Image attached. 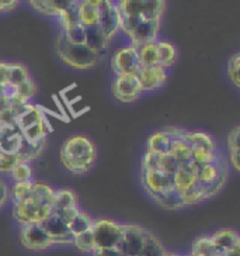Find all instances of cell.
Returning a JSON list of instances; mask_svg holds the SVG:
<instances>
[{
  "mask_svg": "<svg viewBox=\"0 0 240 256\" xmlns=\"http://www.w3.org/2000/svg\"><path fill=\"white\" fill-rule=\"evenodd\" d=\"M96 146L87 136H73L62 145L60 162L69 172L76 176L87 174L96 164Z\"/></svg>",
  "mask_w": 240,
  "mask_h": 256,
  "instance_id": "obj_1",
  "label": "cell"
},
{
  "mask_svg": "<svg viewBox=\"0 0 240 256\" xmlns=\"http://www.w3.org/2000/svg\"><path fill=\"white\" fill-rule=\"evenodd\" d=\"M118 22H120V30L131 40V46H134V44L156 41L162 20L146 18L139 14L122 13L118 10Z\"/></svg>",
  "mask_w": 240,
  "mask_h": 256,
  "instance_id": "obj_2",
  "label": "cell"
},
{
  "mask_svg": "<svg viewBox=\"0 0 240 256\" xmlns=\"http://www.w3.org/2000/svg\"><path fill=\"white\" fill-rule=\"evenodd\" d=\"M56 52L63 64L80 70L94 68L100 60V54L93 51L86 44H72L60 34L56 40Z\"/></svg>",
  "mask_w": 240,
  "mask_h": 256,
  "instance_id": "obj_3",
  "label": "cell"
},
{
  "mask_svg": "<svg viewBox=\"0 0 240 256\" xmlns=\"http://www.w3.org/2000/svg\"><path fill=\"white\" fill-rule=\"evenodd\" d=\"M91 230L96 249L115 248L120 245L124 236V224L113 220H96Z\"/></svg>",
  "mask_w": 240,
  "mask_h": 256,
  "instance_id": "obj_4",
  "label": "cell"
},
{
  "mask_svg": "<svg viewBox=\"0 0 240 256\" xmlns=\"http://www.w3.org/2000/svg\"><path fill=\"white\" fill-rule=\"evenodd\" d=\"M165 0H122L117 3V8L122 13L139 14L146 18L162 20L166 10Z\"/></svg>",
  "mask_w": 240,
  "mask_h": 256,
  "instance_id": "obj_5",
  "label": "cell"
},
{
  "mask_svg": "<svg viewBox=\"0 0 240 256\" xmlns=\"http://www.w3.org/2000/svg\"><path fill=\"white\" fill-rule=\"evenodd\" d=\"M114 98L121 103H132L142 96V84L136 74L118 75L111 86Z\"/></svg>",
  "mask_w": 240,
  "mask_h": 256,
  "instance_id": "obj_6",
  "label": "cell"
},
{
  "mask_svg": "<svg viewBox=\"0 0 240 256\" xmlns=\"http://www.w3.org/2000/svg\"><path fill=\"white\" fill-rule=\"evenodd\" d=\"M51 212L52 210L38 206L31 198H25L21 203L13 204V217L20 226L41 224Z\"/></svg>",
  "mask_w": 240,
  "mask_h": 256,
  "instance_id": "obj_7",
  "label": "cell"
},
{
  "mask_svg": "<svg viewBox=\"0 0 240 256\" xmlns=\"http://www.w3.org/2000/svg\"><path fill=\"white\" fill-rule=\"evenodd\" d=\"M142 68L138 51L132 46H127L120 48L111 58V69L118 75H128V74H138V70Z\"/></svg>",
  "mask_w": 240,
  "mask_h": 256,
  "instance_id": "obj_8",
  "label": "cell"
},
{
  "mask_svg": "<svg viewBox=\"0 0 240 256\" xmlns=\"http://www.w3.org/2000/svg\"><path fill=\"white\" fill-rule=\"evenodd\" d=\"M149 230L136 224H124V236L118 245L125 256H138L142 250Z\"/></svg>",
  "mask_w": 240,
  "mask_h": 256,
  "instance_id": "obj_9",
  "label": "cell"
},
{
  "mask_svg": "<svg viewBox=\"0 0 240 256\" xmlns=\"http://www.w3.org/2000/svg\"><path fill=\"white\" fill-rule=\"evenodd\" d=\"M18 236H20L21 245L30 250H45L55 245L39 224L20 226Z\"/></svg>",
  "mask_w": 240,
  "mask_h": 256,
  "instance_id": "obj_10",
  "label": "cell"
},
{
  "mask_svg": "<svg viewBox=\"0 0 240 256\" xmlns=\"http://www.w3.org/2000/svg\"><path fill=\"white\" fill-rule=\"evenodd\" d=\"M98 27L104 34L105 40L108 42L113 41L115 34L120 31V22H118V8L117 3L110 0L100 2V23Z\"/></svg>",
  "mask_w": 240,
  "mask_h": 256,
  "instance_id": "obj_11",
  "label": "cell"
},
{
  "mask_svg": "<svg viewBox=\"0 0 240 256\" xmlns=\"http://www.w3.org/2000/svg\"><path fill=\"white\" fill-rule=\"evenodd\" d=\"M136 76L139 78L143 92H155L162 89L167 83V69L162 66H142L138 70Z\"/></svg>",
  "mask_w": 240,
  "mask_h": 256,
  "instance_id": "obj_12",
  "label": "cell"
},
{
  "mask_svg": "<svg viewBox=\"0 0 240 256\" xmlns=\"http://www.w3.org/2000/svg\"><path fill=\"white\" fill-rule=\"evenodd\" d=\"M79 23L84 28L97 27L100 23V2H79Z\"/></svg>",
  "mask_w": 240,
  "mask_h": 256,
  "instance_id": "obj_13",
  "label": "cell"
},
{
  "mask_svg": "<svg viewBox=\"0 0 240 256\" xmlns=\"http://www.w3.org/2000/svg\"><path fill=\"white\" fill-rule=\"evenodd\" d=\"M73 2H48V0H34L30 2L31 8L39 14H44L46 17H55L59 20L63 13L72 6Z\"/></svg>",
  "mask_w": 240,
  "mask_h": 256,
  "instance_id": "obj_14",
  "label": "cell"
},
{
  "mask_svg": "<svg viewBox=\"0 0 240 256\" xmlns=\"http://www.w3.org/2000/svg\"><path fill=\"white\" fill-rule=\"evenodd\" d=\"M28 198H31L34 203H37L41 207L53 210V207H55V188L48 186L45 183L34 182L32 192H31Z\"/></svg>",
  "mask_w": 240,
  "mask_h": 256,
  "instance_id": "obj_15",
  "label": "cell"
},
{
  "mask_svg": "<svg viewBox=\"0 0 240 256\" xmlns=\"http://www.w3.org/2000/svg\"><path fill=\"white\" fill-rule=\"evenodd\" d=\"M211 240L214 242V245L224 254L231 249L238 248L240 245L239 234L235 230H229V228H222V230L217 231L211 236Z\"/></svg>",
  "mask_w": 240,
  "mask_h": 256,
  "instance_id": "obj_16",
  "label": "cell"
},
{
  "mask_svg": "<svg viewBox=\"0 0 240 256\" xmlns=\"http://www.w3.org/2000/svg\"><path fill=\"white\" fill-rule=\"evenodd\" d=\"M132 46L138 51L142 66H156L158 65V40L143 42V44H134Z\"/></svg>",
  "mask_w": 240,
  "mask_h": 256,
  "instance_id": "obj_17",
  "label": "cell"
},
{
  "mask_svg": "<svg viewBox=\"0 0 240 256\" xmlns=\"http://www.w3.org/2000/svg\"><path fill=\"white\" fill-rule=\"evenodd\" d=\"M177 60V48L174 44L165 41V40H158V65L162 68L169 69Z\"/></svg>",
  "mask_w": 240,
  "mask_h": 256,
  "instance_id": "obj_18",
  "label": "cell"
},
{
  "mask_svg": "<svg viewBox=\"0 0 240 256\" xmlns=\"http://www.w3.org/2000/svg\"><path fill=\"white\" fill-rule=\"evenodd\" d=\"M86 46L91 48L93 51H96L101 55L103 51H105L110 42L105 40L104 34L101 32L100 27H90V28H86Z\"/></svg>",
  "mask_w": 240,
  "mask_h": 256,
  "instance_id": "obj_19",
  "label": "cell"
},
{
  "mask_svg": "<svg viewBox=\"0 0 240 256\" xmlns=\"http://www.w3.org/2000/svg\"><path fill=\"white\" fill-rule=\"evenodd\" d=\"M229 160L236 172H239V126L233 128L228 136Z\"/></svg>",
  "mask_w": 240,
  "mask_h": 256,
  "instance_id": "obj_20",
  "label": "cell"
},
{
  "mask_svg": "<svg viewBox=\"0 0 240 256\" xmlns=\"http://www.w3.org/2000/svg\"><path fill=\"white\" fill-rule=\"evenodd\" d=\"M60 36L72 44H84L86 42V28L80 23L63 27L60 30Z\"/></svg>",
  "mask_w": 240,
  "mask_h": 256,
  "instance_id": "obj_21",
  "label": "cell"
},
{
  "mask_svg": "<svg viewBox=\"0 0 240 256\" xmlns=\"http://www.w3.org/2000/svg\"><path fill=\"white\" fill-rule=\"evenodd\" d=\"M34 180L27 182H15L13 188H10V197L14 203H21L25 198H28L32 192Z\"/></svg>",
  "mask_w": 240,
  "mask_h": 256,
  "instance_id": "obj_22",
  "label": "cell"
},
{
  "mask_svg": "<svg viewBox=\"0 0 240 256\" xmlns=\"http://www.w3.org/2000/svg\"><path fill=\"white\" fill-rule=\"evenodd\" d=\"M79 198L73 190L69 188H60L55 190V207L53 208H66L72 206H77Z\"/></svg>",
  "mask_w": 240,
  "mask_h": 256,
  "instance_id": "obj_23",
  "label": "cell"
},
{
  "mask_svg": "<svg viewBox=\"0 0 240 256\" xmlns=\"http://www.w3.org/2000/svg\"><path fill=\"white\" fill-rule=\"evenodd\" d=\"M166 250L162 245V242L159 241L158 238L150 232L146 236V241H145V245H143L141 254L138 256H165Z\"/></svg>",
  "mask_w": 240,
  "mask_h": 256,
  "instance_id": "obj_24",
  "label": "cell"
},
{
  "mask_svg": "<svg viewBox=\"0 0 240 256\" xmlns=\"http://www.w3.org/2000/svg\"><path fill=\"white\" fill-rule=\"evenodd\" d=\"M93 222H94V220L91 218L89 214H86V212L82 210L79 212V216L69 224V232L72 234L73 236H77V235H80V234H83L84 231H87V230L93 226Z\"/></svg>",
  "mask_w": 240,
  "mask_h": 256,
  "instance_id": "obj_25",
  "label": "cell"
},
{
  "mask_svg": "<svg viewBox=\"0 0 240 256\" xmlns=\"http://www.w3.org/2000/svg\"><path fill=\"white\" fill-rule=\"evenodd\" d=\"M31 78L30 72L25 65L20 62H10V72H8V83L13 86H18L20 83Z\"/></svg>",
  "mask_w": 240,
  "mask_h": 256,
  "instance_id": "obj_26",
  "label": "cell"
},
{
  "mask_svg": "<svg viewBox=\"0 0 240 256\" xmlns=\"http://www.w3.org/2000/svg\"><path fill=\"white\" fill-rule=\"evenodd\" d=\"M91 226L87 231H84V232L80 234V235L75 236V242H73V245H75L76 248L79 249V250H82V252H84V254H93V252L96 250V245H94V238H93V230H91Z\"/></svg>",
  "mask_w": 240,
  "mask_h": 256,
  "instance_id": "obj_27",
  "label": "cell"
},
{
  "mask_svg": "<svg viewBox=\"0 0 240 256\" xmlns=\"http://www.w3.org/2000/svg\"><path fill=\"white\" fill-rule=\"evenodd\" d=\"M10 174H11V179L14 180V183L15 182L32 180V168H31L30 164L21 162L11 169Z\"/></svg>",
  "mask_w": 240,
  "mask_h": 256,
  "instance_id": "obj_28",
  "label": "cell"
},
{
  "mask_svg": "<svg viewBox=\"0 0 240 256\" xmlns=\"http://www.w3.org/2000/svg\"><path fill=\"white\" fill-rule=\"evenodd\" d=\"M239 65H240V54L236 52L231 56L228 62V75L236 88H240L239 82Z\"/></svg>",
  "mask_w": 240,
  "mask_h": 256,
  "instance_id": "obj_29",
  "label": "cell"
},
{
  "mask_svg": "<svg viewBox=\"0 0 240 256\" xmlns=\"http://www.w3.org/2000/svg\"><path fill=\"white\" fill-rule=\"evenodd\" d=\"M93 256H125L122 254L118 246L115 248H108V249H96L93 252Z\"/></svg>",
  "mask_w": 240,
  "mask_h": 256,
  "instance_id": "obj_30",
  "label": "cell"
},
{
  "mask_svg": "<svg viewBox=\"0 0 240 256\" xmlns=\"http://www.w3.org/2000/svg\"><path fill=\"white\" fill-rule=\"evenodd\" d=\"M8 198H10V188H8V184L3 179H0V208L7 203Z\"/></svg>",
  "mask_w": 240,
  "mask_h": 256,
  "instance_id": "obj_31",
  "label": "cell"
},
{
  "mask_svg": "<svg viewBox=\"0 0 240 256\" xmlns=\"http://www.w3.org/2000/svg\"><path fill=\"white\" fill-rule=\"evenodd\" d=\"M18 4H20V3L15 2V0H6V2H4V0H0V14L8 13V12L14 10Z\"/></svg>",
  "mask_w": 240,
  "mask_h": 256,
  "instance_id": "obj_32",
  "label": "cell"
},
{
  "mask_svg": "<svg viewBox=\"0 0 240 256\" xmlns=\"http://www.w3.org/2000/svg\"><path fill=\"white\" fill-rule=\"evenodd\" d=\"M53 100H55V103H56V106H58V110L60 112V114H62L63 117H68V116H66V113H65V110H63V106L60 104L59 100H58V96H53Z\"/></svg>",
  "mask_w": 240,
  "mask_h": 256,
  "instance_id": "obj_33",
  "label": "cell"
}]
</instances>
